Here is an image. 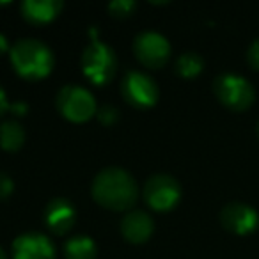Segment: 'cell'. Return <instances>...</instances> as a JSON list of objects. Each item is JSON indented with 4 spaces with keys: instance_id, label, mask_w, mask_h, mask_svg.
Instances as JSON below:
<instances>
[{
    "instance_id": "2",
    "label": "cell",
    "mask_w": 259,
    "mask_h": 259,
    "mask_svg": "<svg viewBox=\"0 0 259 259\" xmlns=\"http://www.w3.org/2000/svg\"><path fill=\"white\" fill-rule=\"evenodd\" d=\"M11 64L25 80H41L54 69L55 57L47 43L34 37H25L13 45Z\"/></svg>"
},
{
    "instance_id": "23",
    "label": "cell",
    "mask_w": 259,
    "mask_h": 259,
    "mask_svg": "<svg viewBox=\"0 0 259 259\" xmlns=\"http://www.w3.org/2000/svg\"><path fill=\"white\" fill-rule=\"evenodd\" d=\"M8 50H9V43H8V39H6L4 34H0V55L6 54V52H8Z\"/></svg>"
},
{
    "instance_id": "13",
    "label": "cell",
    "mask_w": 259,
    "mask_h": 259,
    "mask_svg": "<svg viewBox=\"0 0 259 259\" xmlns=\"http://www.w3.org/2000/svg\"><path fill=\"white\" fill-rule=\"evenodd\" d=\"M20 9L27 22L34 25H43L57 18L62 9V2L61 0H23Z\"/></svg>"
},
{
    "instance_id": "8",
    "label": "cell",
    "mask_w": 259,
    "mask_h": 259,
    "mask_svg": "<svg viewBox=\"0 0 259 259\" xmlns=\"http://www.w3.org/2000/svg\"><path fill=\"white\" fill-rule=\"evenodd\" d=\"M134 54L146 68H162L170 57V43L163 34L144 30L135 36Z\"/></svg>"
},
{
    "instance_id": "16",
    "label": "cell",
    "mask_w": 259,
    "mask_h": 259,
    "mask_svg": "<svg viewBox=\"0 0 259 259\" xmlns=\"http://www.w3.org/2000/svg\"><path fill=\"white\" fill-rule=\"evenodd\" d=\"M174 69L183 78H195L204 69V59L197 52H185L176 59Z\"/></svg>"
},
{
    "instance_id": "24",
    "label": "cell",
    "mask_w": 259,
    "mask_h": 259,
    "mask_svg": "<svg viewBox=\"0 0 259 259\" xmlns=\"http://www.w3.org/2000/svg\"><path fill=\"white\" fill-rule=\"evenodd\" d=\"M0 259H8V255H6V252L0 248Z\"/></svg>"
},
{
    "instance_id": "9",
    "label": "cell",
    "mask_w": 259,
    "mask_h": 259,
    "mask_svg": "<svg viewBox=\"0 0 259 259\" xmlns=\"http://www.w3.org/2000/svg\"><path fill=\"white\" fill-rule=\"evenodd\" d=\"M220 224L226 231L233 234H250L257 231L259 227V213L252 206L245 204V202H227L222 209H220Z\"/></svg>"
},
{
    "instance_id": "10",
    "label": "cell",
    "mask_w": 259,
    "mask_h": 259,
    "mask_svg": "<svg viewBox=\"0 0 259 259\" xmlns=\"http://www.w3.org/2000/svg\"><path fill=\"white\" fill-rule=\"evenodd\" d=\"M13 259H55V247L43 233H23L13 241Z\"/></svg>"
},
{
    "instance_id": "5",
    "label": "cell",
    "mask_w": 259,
    "mask_h": 259,
    "mask_svg": "<svg viewBox=\"0 0 259 259\" xmlns=\"http://www.w3.org/2000/svg\"><path fill=\"white\" fill-rule=\"evenodd\" d=\"M55 105L62 117L71 122L89 121L98 112L94 96L85 87L76 85V83H68V85L61 87V91L55 96Z\"/></svg>"
},
{
    "instance_id": "1",
    "label": "cell",
    "mask_w": 259,
    "mask_h": 259,
    "mask_svg": "<svg viewBox=\"0 0 259 259\" xmlns=\"http://www.w3.org/2000/svg\"><path fill=\"white\" fill-rule=\"evenodd\" d=\"M91 192L98 204L114 211L132 208L139 199V185L128 170L121 167H107L94 176Z\"/></svg>"
},
{
    "instance_id": "25",
    "label": "cell",
    "mask_w": 259,
    "mask_h": 259,
    "mask_svg": "<svg viewBox=\"0 0 259 259\" xmlns=\"http://www.w3.org/2000/svg\"><path fill=\"white\" fill-rule=\"evenodd\" d=\"M255 134H257V137H259V121H257V126H255Z\"/></svg>"
},
{
    "instance_id": "14",
    "label": "cell",
    "mask_w": 259,
    "mask_h": 259,
    "mask_svg": "<svg viewBox=\"0 0 259 259\" xmlns=\"http://www.w3.org/2000/svg\"><path fill=\"white\" fill-rule=\"evenodd\" d=\"M98 254V247L94 240L85 234L69 238L64 243L66 259H94Z\"/></svg>"
},
{
    "instance_id": "11",
    "label": "cell",
    "mask_w": 259,
    "mask_h": 259,
    "mask_svg": "<svg viewBox=\"0 0 259 259\" xmlns=\"http://www.w3.org/2000/svg\"><path fill=\"white\" fill-rule=\"evenodd\" d=\"M76 220V209L66 197H54L45 208V224L55 234H66Z\"/></svg>"
},
{
    "instance_id": "18",
    "label": "cell",
    "mask_w": 259,
    "mask_h": 259,
    "mask_svg": "<svg viewBox=\"0 0 259 259\" xmlns=\"http://www.w3.org/2000/svg\"><path fill=\"white\" fill-rule=\"evenodd\" d=\"M96 114H98V119L107 126L115 124L119 119V110L115 107H112V105H103V107H100Z\"/></svg>"
},
{
    "instance_id": "4",
    "label": "cell",
    "mask_w": 259,
    "mask_h": 259,
    "mask_svg": "<svg viewBox=\"0 0 259 259\" xmlns=\"http://www.w3.org/2000/svg\"><path fill=\"white\" fill-rule=\"evenodd\" d=\"M83 75L96 85H105L117 71V57L112 47L101 41H93L82 54Z\"/></svg>"
},
{
    "instance_id": "15",
    "label": "cell",
    "mask_w": 259,
    "mask_h": 259,
    "mask_svg": "<svg viewBox=\"0 0 259 259\" xmlns=\"http://www.w3.org/2000/svg\"><path fill=\"white\" fill-rule=\"evenodd\" d=\"M25 142V130L18 121L11 119L0 124V148L6 151H18Z\"/></svg>"
},
{
    "instance_id": "22",
    "label": "cell",
    "mask_w": 259,
    "mask_h": 259,
    "mask_svg": "<svg viewBox=\"0 0 259 259\" xmlns=\"http://www.w3.org/2000/svg\"><path fill=\"white\" fill-rule=\"evenodd\" d=\"M11 110H15L18 115H25L27 114V110H29V107H27L25 103H15L11 107Z\"/></svg>"
},
{
    "instance_id": "3",
    "label": "cell",
    "mask_w": 259,
    "mask_h": 259,
    "mask_svg": "<svg viewBox=\"0 0 259 259\" xmlns=\"http://www.w3.org/2000/svg\"><path fill=\"white\" fill-rule=\"evenodd\" d=\"M213 93L217 100L233 112H243L255 101V89L245 76L222 73L213 80Z\"/></svg>"
},
{
    "instance_id": "19",
    "label": "cell",
    "mask_w": 259,
    "mask_h": 259,
    "mask_svg": "<svg viewBox=\"0 0 259 259\" xmlns=\"http://www.w3.org/2000/svg\"><path fill=\"white\" fill-rule=\"evenodd\" d=\"M15 190V181L9 174L0 172V201H6Z\"/></svg>"
},
{
    "instance_id": "12",
    "label": "cell",
    "mask_w": 259,
    "mask_h": 259,
    "mask_svg": "<svg viewBox=\"0 0 259 259\" xmlns=\"http://www.w3.org/2000/svg\"><path fill=\"white\" fill-rule=\"evenodd\" d=\"M121 233L130 243H146L155 233V220L149 213L141 209L130 211L121 220Z\"/></svg>"
},
{
    "instance_id": "20",
    "label": "cell",
    "mask_w": 259,
    "mask_h": 259,
    "mask_svg": "<svg viewBox=\"0 0 259 259\" xmlns=\"http://www.w3.org/2000/svg\"><path fill=\"white\" fill-rule=\"evenodd\" d=\"M247 62L254 71H259V37L250 43L247 48Z\"/></svg>"
},
{
    "instance_id": "6",
    "label": "cell",
    "mask_w": 259,
    "mask_h": 259,
    "mask_svg": "<svg viewBox=\"0 0 259 259\" xmlns=\"http://www.w3.org/2000/svg\"><path fill=\"white\" fill-rule=\"evenodd\" d=\"M144 201L155 211H170L181 199V185L169 174H153L144 185Z\"/></svg>"
},
{
    "instance_id": "7",
    "label": "cell",
    "mask_w": 259,
    "mask_h": 259,
    "mask_svg": "<svg viewBox=\"0 0 259 259\" xmlns=\"http://www.w3.org/2000/svg\"><path fill=\"white\" fill-rule=\"evenodd\" d=\"M121 94L132 107L151 108L158 101L160 91L153 76L137 69H130L121 82Z\"/></svg>"
},
{
    "instance_id": "21",
    "label": "cell",
    "mask_w": 259,
    "mask_h": 259,
    "mask_svg": "<svg viewBox=\"0 0 259 259\" xmlns=\"http://www.w3.org/2000/svg\"><path fill=\"white\" fill-rule=\"evenodd\" d=\"M9 108H11V105H9L8 96H6V91L0 87V117H2V115H4Z\"/></svg>"
},
{
    "instance_id": "17",
    "label": "cell",
    "mask_w": 259,
    "mask_h": 259,
    "mask_svg": "<svg viewBox=\"0 0 259 259\" xmlns=\"http://www.w3.org/2000/svg\"><path fill=\"white\" fill-rule=\"evenodd\" d=\"M135 6L137 4L134 0H114V2L108 4V11L115 18H126V16H130L135 11Z\"/></svg>"
}]
</instances>
